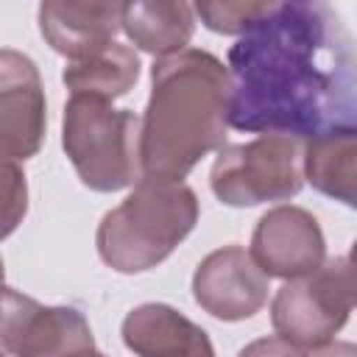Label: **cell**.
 <instances>
[{
  "mask_svg": "<svg viewBox=\"0 0 357 357\" xmlns=\"http://www.w3.org/2000/svg\"><path fill=\"white\" fill-rule=\"evenodd\" d=\"M226 73L229 126L237 131L310 139L354 126V39L329 3H273L229 47Z\"/></svg>",
  "mask_w": 357,
  "mask_h": 357,
  "instance_id": "1",
  "label": "cell"
},
{
  "mask_svg": "<svg viewBox=\"0 0 357 357\" xmlns=\"http://www.w3.org/2000/svg\"><path fill=\"white\" fill-rule=\"evenodd\" d=\"M229 73L201 47L162 56L151 67V95L139 117L142 178L181 181L204 156L226 145Z\"/></svg>",
  "mask_w": 357,
  "mask_h": 357,
  "instance_id": "2",
  "label": "cell"
},
{
  "mask_svg": "<svg viewBox=\"0 0 357 357\" xmlns=\"http://www.w3.org/2000/svg\"><path fill=\"white\" fill-rule=\"evenodd\" d=\"M198 195L184 181L139 178L95 231L98 257L117 273H142L165 262L198 223Z\"/></svg>",
  "mask_w": 357,
  "mask_h": 357,
  "instance_id": "3",
  "label": "cell"
},
{
  "mask_svg": "<svg viewBox=\"0 0 357 357\" xmlns=\"http://www.w3.org/2000/svg\"><path fill=\"white\" fill-rule=\"evenodd\" d=\"M61 148L84 187L117 192L142 178L139 117L109 100L70 95L61 120Z\"/></svg>",
  "mask_w": 357,
  "mask_h": 357,
  "instance_id": "4",
  "label": "cell"
},
{
  "mask_svg": "<svg viewBox=\"0 0 357 357\" xmlns=\"http://www.w3.org/2000/svg\"><path fill=\"white\" fill-rule=\"evenodd\" d=\"M304 139L259 134L240 145H223L209 170V187L226 206H259L290 201L304 187Z\"/></svg>",
  "mask_w": 357,
  "mask_h": 357,
  "instance_id": "5",
  "label": "cell"
},
{
  "mask_svg": "<svg viewBox=\"0 0 357 357\" xmlns=\"http://www.w3.org/2000/svg\"><path fill=\"white\" fill-rule=\"evenodd\" d=\"M354 310V265L349 254L324 259L312 273L287 279L271 301L279 337L312 349L335 340Z\"/></svg>",
  "mask_w": 357,
  "mask_h": 357,
  "instance_id": "6",
  "label": "cell"
},
{
  "mask_svg": "<svg viewBox=\"0 0 357 357\" xmlns=\"http://www.w3.org/2000/svg\"><path fill=\"white\" fill-rule=\"evenodd\" d=\"M95 346L89 321L75 307H50L20 290H0V349L11 357H64Z\"/></svg>",
  "mask_w": 357,
  "mask_h": 357,
  "instance_id": "7",
  "label": "cell"
},
{
  "mask_svg": "<svg viewBox=\"0 0 357 357\" xmlns=\"http://www.w3.org/2000/svg\"><path fill=\"white\" fill-rule=\"evenodd\" d=\"M47 128V100L31 56L0 47V156L25 162L39 153Z\"/></svg>",
  "mask_w": 357,
  "mask_h": 357,
  "instance_id": "8",
  "label": "cell"
},
{
  "mask_svg": "<svg viewBox=\"0 0 357 357\" xmlns=\"http://www.w3.org/2000/svg\"><path fill=\"white\" fill-rule=\"evenodd\" d=\"M251 259L271 279H298L326 259V240L312 212L279 204L268 209L251 234Z\"/></svg>",
  "mask_w": 357,
  "mask_h": 357,
  "instance_id": "9",
  "label": "cell"
},
{
  "mask_svg": "<svg viewBox=\"0 0 357 357\" xmlns=\"http://www.w3.org/2000/svg\"><path fill=\"white\" fill-rule=\"evenodd\" d=\"M268 276L243 245L206 254L192 273L195 304L218 321H245L268 304Z\"/></svg>",
  "mask_w": 357,
  "mask_h": 357,
  "instance_id": "10",
  "label": "cell"
},
{
  "mask_svg": "<svg viewBox=\"0 0 357 357\" xmlns=\"http://www.w3.org/2000/svg\"><path fill=\"white\" fill-rule=\"evenodd\" d=\"M123 20V3L47 0L39 6V31L45 42L67 61H81L114 42Z\"/></svg>",
  "mask_w": 357,
  "mask_h": 357,
  "instance_id": "11",
  "label": "cell"
},
{
  "mask_svg": "<svg viewBox=\"0 0 357 357\" xmlns=\"http://www.w3.org/2000/svg\"><path fill=\"white\" fill-rule=\"evenodd\" d=\"M120 335L137 357H215L206 329L162 301L134 307L123 318Z\"/></svg>",
  "mask_w": 357,
  "mask_h": 357,
  "instance_id": "12",
  "label": "cell"
},
{
  "mask_svg": "<svg viewBox=\"0 0 357 357\" xmlns=\"http://www.w3.org/2000/svg\"><path fill=\"white\" fill-rule=\"evenodd\" d=\"M301 173L312 190L346 206L357 204V126H337L304 139Z\"/></svg>",
  "mask_w": 357,
  "mask_h": 357,
  "instance_id": "13",
  "label": "cell"
},
{
  "mask_svg": "<svg viewBox=\"0 0 357 357\" xmlns=\"http://www.w3.org/2000/svg\"><path fill=\"white\" fill-rule=\"evenodd\" d=\"M120 31H126L134 47L162 59L190 45L195 31V14L190 3H167V0L123 3Z\"/></svg>",
  "mask_w": 357,
  "mask_h": 357,
  "instance_id": "14",
  "label": "cell"
},
{
  "mask_svg": "<svg viewBox=\"0 0 357 357\" xmlns=\"http://www.w3.org/2000/svg\"><path fill=\"white\" fill-rule=\"evenodd\" d=\"M139 78V56L134 47L109 42L106 47L95 50L92 56L81 61H70L61 73L64 86L70 95L98 98V100H114L123 98Z\"/></svg>",
  "mask_w": 357,
  "mask_h": 357,
  "instance_id": "15",
  "label": "cell"
},
{
  "mask_svg": "<svg viewBox=\"0 0 357 357\" xmlns=\"http://www.w3.org/2000/svg\"><path fill=\"white\" fill-rule=\"evenodd\" d=\"M271 0H204L192 6V14L201 17V22L226 36H243L257 20H262L271 11Z\"/></svg>",
  "mask_w": 357,
  "mask_h": 357,
  "instance_id": "16",
  "label": "cell"
},
{
  "mask_svg": "<svg viewBox=\"0 0 357 357\" xmlns=\"http://www.w3.org/2000/svg\"><path fill=\"white\" fill-rule=\"evenodd\" d=\"M28 215V178L20 162L0 156V240H6Z\"/></svg>",
  "mask_w": 357,
  "mask_h": 357,
  "instance_id": "17",
  "label": "cell"
},
{
  "mask_svg": "<svg viewBox=\"0 0 357 357\" xmlns=\"http://www.w3.org/2000/svg\"><path fill=\"white\" fill-rule=\"evenodd\" d=\"M237 357H357V349L349 340H329L312 349H301L279 335H265L243 346Z\"/></svg>",
  "mask_w": 357,
  "mask_h": 357,
  "instance_id": "18",
  "label": "cell"
},
{
  "mask_svg": "<svg viewBox=\"0 0 357 357\" xmlns=\"http://www.w3.org/2000/svg\"><path fill=\"white\" fill-rule=\"evenodd\" d=\"M64 357H106L103 351H98L95 346H89V349H78V351H70V354H64Z\"/></svg>",
  "mask_w": 357,
  "mask_h": 357,
  "instance_id": "19",
  "label": "cell"
},
{
  "mask_svg": "<svg viewBox=\"0 0 357 357\" xmlns=\"http://www.w3.org/2000/svg\"><path fill=\"white\" fill-rule=\"evenodd\" d=\"M6 287V271H3V259H0V290Z\"/></svg>",
  "mask_w": 357,
  "mask_h": 357,
  "instance_id": "20",
  "label": "cell"
},
{
  "mask_svg": "<svg viewBox=\"0 0 357 357\" xmlns=\"http://www.w3.org/2000/svg\"><path fill=\"white\" fill-rule=\"evenodd\" d=\"M0 357H6V351H3V349H0Z\"/></svg>",
  "mask_w": 357,
  "mask_h": 357,
  "instance_id": "21",
  "label": "cell"
}]
</instances>
